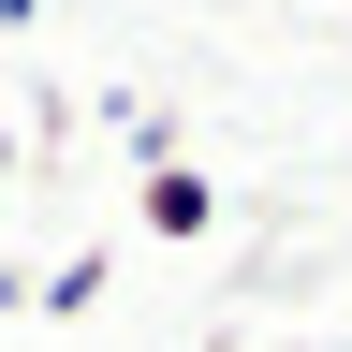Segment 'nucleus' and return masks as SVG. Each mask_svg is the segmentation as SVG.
<instances>
[{"instance_id":"f257e3e1","label":"nucleus","mask_w":352,"mask_h":352,"mask_svg":"<svg viewBox=\"0 0 352 352\" xmlns=\"http://www.w3.org/2000/svg\"><path fill=\"white\" fill-rule=\"evenodd\" d=\"M147 235H162V250H206V235H220V176H206V162H162V176H147Z\"/></svg>"},{"instance_id":"f03ea898","label":"nucleus","mask_w":352,"mask_h":352,"mask_svg":"<svg viewBox=\"0 0 352 352\" xmlns=\"http://www.w3.org/2000/svg\"><path fill=\"white\" fill-rule=\"evenodd\" d=\"M30 308H44V323H74V308H103V250H59V264L30 279Z\"/></svg>"},{"instance_id":"7ed1b4c3","label":"nucleus","mask_w":352,"mask_h":352,"mask_svg":"<svg viewBox=\"0 0 352 352\" xmlns=\"http://www.w3.org/2000/svg\"><path fill=\"white\" fill-rule=\"evenodd\" d=\"M118 147L162 176V162H191V132H176V103H118Z\"/></svg>"},{"instance_id":"20e7f679","label":"nucleus","mask_w":352,"mask_h":352,"mask_svg":"<svg viewBox=\"0 0 352 352\" xmlns=\"http://www.w3.org/2000/svg\"><path fill=\"white\" fill-rule=\"evenodd\" d=\"M30 15H44V0H0V30H30Z\"/></svg>"},{"instance_id":"39448f33","label":"nucleus","mask_w":352,"mask_h":352,"mask_svg":"<svg viewBox=\"0 0 352 352\" xmlns=\"http://www.w3.org/2000/svg\"><path fill=\"white\" fill-rule=\"evenodd\" d=\"M0 191H15V132H0Z\"/></svg>"}]
</instances>
